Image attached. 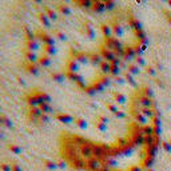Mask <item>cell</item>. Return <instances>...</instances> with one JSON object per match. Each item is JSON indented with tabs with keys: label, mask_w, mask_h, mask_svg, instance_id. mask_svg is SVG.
<instances>
[{
	"label": "cell",
	"mask_w": 171,
	"mask_h": 171,
	"mask_svg": "<svg viewBox=\"0 0 171 171\" xmlns=\"http://www.w3.org/2000/svg\"><path fill=\"white\" fill-rule=\"evenodd\" d=\"M84 91L87 92L88 95H95V94H96V90H95V88H94V86H91V84H90L88 87H86Z\"/></svg>",
	"instance_id": "obj_43"
},
{
	"label": "cell",
	"mask_w": 171,
	"mask_h": 171,
	"mask_svg": "<svg viewBox=\"0 0 171 171\" xmlns=\"http://www.w3.org/2000/svg\"><path fill=\"white\" fill-rule=\"evenodd\" d=\"M39 108L42 110V111H43V114H46V115H47V114H49V112L52 111V107H51V106H49V103H46V102L40 103Z\"/></svg>",
	"instance_id": "obj_27"
},
{
	"label": "cell",
	"mask_w": 171,
	"mask_h": 171,
	"mask_svg": "<svg viewBox=\"0 0 171 171\" xmlns=\"http://www.w3.org/2000/svg\"><path fill=\"white\" fill-rule=\"evenodd\" d=\"M124 78H126V82L127 83H130V84H132V86H137V83H135V80H134V75H131V74H126L124 75Z\"/></svg>",
	"instance_id": "obj_38"
},
{
	"label": "cell",
	"mask_w": 171,
	"mask_h": 171,
	"mask_svg": "<svg viewBox=\"0 0 171 171\" xmlns=\"http://www.w3.org/2000/svg\"><path fill=\"white\" fill-rule=\"evenodd\" d=\"M51 78L55 80V82L62 83V82H64V79L67 78V75L64 74V72H52L51 74Z\"/></svg>",
	"instance_id": "obj_18"
},
{
	"label": "cell",
	"mask_w": 171,
	"mask_h": 171,
	"mask_svg": "<svg viewBox=\"0 0 171 171\" xmlns=\"http://www.w3.org/2000/svg\"><path fill=\"white\" fill-rule=\"evenodd\" d=\"M102 168H103V164L96 158H91L90 160H87V170H90V171H100Z\"/></svg>",
	"instance_id": "obj_3"
},
{
	"label": "cell",
	"mask_w": 171,
	"mask_h": 171,
	"mask_svg": "<svg viewBox=\"0 0 171 171\" xmlns=\"http://www.w3.org/2000/svg\"><path fill=\"white\" fill-rule=\"evenodd\" d=\"M151 122H153V126H154V127H160V118L155 117V118L151 119Z\"/></svg>",
	"instance_id": "obj_48"
},
{
	"label": "cell",
	"mask_w": 171,
	"mask_h": 171,
	"mask_svg": "<svg viewBox=\"0 0 171 171\" xmlns=\"http://www.w3.org/2000/svg\"><path fill=\"white\" fill-rule=\"evenodd\" d=\"M26 58L28 60V63H35V64H38L39 62V56H38V54L36 52H31V51H26Z\"/></svg>",
	"instance_id": "obj_13"
},
{
	"label": "cell",
	"mask_w": 171,
	"mask_h": 171,
	"mask_svg": "<svg viewBox=\"0 0 171 171\" xmlns=\"http://www.w3.org/2000/svg\"><path fill=\"white\" fill-rule=\"evenodd\" d=\"M128 171H140V168H139V166H132V167L128 168Z\"/></svg>",
	"instance_id": "obj_55"
},
{
	"label": "cell",
	"mask_w": 171,
	"mask_h": 171,
	"mask_svg": "<svg viewBox=\"0 0 171 171\" xmlns=\"http://www.w3.org/2000/svg\"><path fill=\"white\" fill-rule=\"evenodd\" d=\"M147 171H154V170H153V168H148V170H147Z\"/></svg>",
	"instance_id": "obj_58"
},
{
	"label": "cell",
	"mask_w": 171,
	"mask_h": 171,
	"mask_svg": "<svg viewBox=\"0 0 171 171\" xmlns=\"http://www.w3.org/2000/svg\"><path fill=\"white\" fill-rule=\"evenodd\" d=\"M142 114L144 115L146 118H150V119H153L157 117V108H144L142 110Z\"/></svg>",
	"instance_id": "obj_17"
},
{
	"label": "cell",
	"mask_w": 171,
	"mask_h": 171,
	"mask_svg": "<svg viewBox=\"0 0 171 171\" xmlns=\"http://www.w3.org/2000/svg\"><path fill=\"white\" fill-rule=\"evenodd\" d=\"M100 70H102V74L103 75H107V74H111V63L106 62V60H103L102 64H100Z\"/></svg>",
	"instance_id": "obj_19"
},
{
	"label": "cell",
	"mask_w": 171,
	"mask_h": 171,
	"mask_svg": "<svg viewBox=\"0 0 171 171\" xmlns=\"http://www.w3.org/2000/svg\"><path fill=\"white\" fill-rule=\"evenodd\" d=\"M114 115H115V117H117V118H119V119H124L126 117H127V114H126L124 111H122V110H118V111L115 112Z\"/></svg>",
	"instance_id": "obj_45"
},
{
	"label": "cell",
	"mask_w": 171,
	"mask_h": 171,
	"mask_svg": "<svg viewBox=\"0 0 171 171\" xmlns=\"http://www.w3.org/2000/svg\"><path fill=\"white\" fill-rule=\"evenodd\" d=\"M35 35H36V40H38V42L44 43V46H54V44H55L54 38H52L49 34H47V32H44V31H40V29H38L36 34H35Z\"/></svg>",
	"instance_id": "obj_1"
},
{
	"label": "cell",
	"mask_w": 171,
	"mask_h": 171,
	"mask_svg": "<svg viewBox=\"0 0 171 171\" xmlns=\"http://www.w3.org/2000/svg\"><path fill=\"white\" fill-rule=\"evenodd\" d=\"M26 70L29 72V74H32V75H38L39 74V64H35V63H28L26 64Z\"/></svg>",
	"instance_id": "obj_16"
},
{
	"label": "cell",
	"mask_w": 171,
	"mask_h": 171,
	"mask_svg": "<svg viewBox=\"0 0 171 171\" xmlns=\"http://www.w3.org/2000/svg\"><path fill=\"white\" fill-rule=\"evenodd\" d=\"M28 111H29V118L32 119V122H35L36 118L40 119V117L43 115V111L39 107H28Z\"/></svg>",
	"instance_id": "obj_6"
},
{
	"label": "cell",
	"mask_w": 171,
	"mask_h": 171,
	"mask_svg": "<svg viewBox=\"0 0 171 171\" xmlns=\"http://www.w3.org/2000/svg\"><path fill=\"white\" fill-rule=\"evenodd\" d=\"M143 132H144V137H147V135H155V127L153 124L143 126Z\"/></svg>",
	"instance_id": "obj_26"
},
{
	"label": "cell",
	"mask_w": 171,
	"mask_h": 171,
	"mask_svg": "<svg viewBox=\"0 0 171 171\" xmlns=\"http://www.w3.org/2000/svg\"><path fill=\"white\" fill-rule=\"evenodd\" d=\"M162 147H163V150H164L166 153H171V144H170L168 140H163V142H162Z\"/></svg>",
	"instance_id": "obj_41"
},
{
	"label": "cell",
	"mask_w": 171,
	"mask_h": 171,
	"mask_svg": "<svg viewBox=\"0 0 171 171\" xmlns=\"http://www.w3.org/2000/svg\"><path fill=\"white\" fill-rule=\"evenodd\" d=\"M146 72L150 74L151 76H155V74H157V71H155V68L151 67V66H147V67H146Z\"/></svg>",
	"instance_id": "obj_47"
},
{
	"label": "cell",
	"mask_w": 171,
	"mask_h": 171,
	"mask_svg": "<svg viewBox=\"0 0 171 171\" xmlns=\"http://www.w3.org/2000/svg\"><path fill=\"white\" fill-rule=\"evenodd\" d=\"M39 20H40V22H42L46 27H49V26H51V20H49V18L47 16L46 12H40V13H39Z\"/></svg>",
	"instance_id": "obj_21"
},
{
	"label": "cell",
	"mask_w": 171,
	"mask_h": 171,
	"mask_svg": "<svg viewBox=\"0 0 171 171\" xmlns=\"http://www.w3.org/2000/svg\"><path fill=\"white\" fill-rule=\"evenodd\" d=\"M56 118L59 122H62L64 124H68V123H71V122H75V118L72 117V115H70V114H58Z\"/></svg>",
	"instance_id": "obj_5"
},
{
	"label": "cell",
	"mask_w": 171,
	"mask_h": 171,
	"mask_svg": "<svg viewBox=\"0 0 171 171\" xmlns=\"http://www.w3.org/2000/svg\"><path fill=\"white\" fill-rule=\"evenodd\" d=\"M96 120H99V122H102V123H104V124L108 123V118L104 117V115H98V117H96Z\"/></svg>",
	"instance_id": "obj_46"
},
{
	"label": "cell",
	"mask_w": 171,
	"mask_h": 171,
	"mask_svg": "<svg viewBox=\"0 0 171 171\" xmlns=\"http://www.w3.org/2000/svg\"><path fill=\"white\" fill-rule=\"evenodd\" d=\"M114 99H115V102H117L118 104H124L126 100H127L126 95L122 94V92H115V94H114Z\"/></svg>",
	"instance_id": "obj_20"
},
{
	"label": "cell",
	"mask_w": 171,
	"mask_h": 171,
	"mask_svg": "<svg viewBox=\"0 0 171 171\" xmlns=\"http://www.w3.org/2000/svg\"><path fill=\"white\" fill-rule=\"evenodd\" d=\"M83 28H84V31H86V34H87L88 38H91V39L95 38V29H94L92 24L90 23V22H87V20H86V22L83 23Z\"/></svg>",
	"instance_id": "obj_8"
},
{
	"label": "cell",
	"mask_w": 171,
	"mask_h": 171,
	"mask_svg": "<svg viewBox=\"0 0 171 171\" xmlns=\"http://www.w3.org/2000/svg\"><path fill=\"white\" fill-rule=\"evenodd\" d=\"M78 6L84 7V8H92V2L91 0H80V2H76Z\"/></svg>",
	"instance_id": "obj_31"
},
{
	"label": "cell",
	"mask_w": 171,
	"mask_h": 171,
	"mask_svg": "<svg viewBox=\"0 0 171 171\" xmlns=\"http://www.w3.org/2000/svg\"><path fill=\"white\" fill-rule=\"evenodd\" d=\"M131 139L135 144H144V135H134Z\"/></svg>",
	"instance_id": "obj_33"
},
{
	"label": "cell",
	"mask_w": 171,
	"mask_h": 171,
	"mask_svg": "<svg viewBox=\"0 0 171 171\" xmlns=\"http://www.w3.org/2000/svg\"><path fill=\"white\" fill-rule=\"evenodd\" d=\"M39 43L38 40H32V42H26V46H27V49L31 52H38L39 51Z\"/></svg>",
	"instance_id": "obj_14"
},
{
	"label": "cell",
	"mask_w": 171,
	"mask_h": 171,
	"mask_svg": "<svg viewBox=\"0 0 171 171\" xmlns=\"http://www.w3.org/2000/svg\"><path fill=\"white\" fill-rule=\"evenodd\" d=\"M66 166H67V163H66V160L64 159L58 160V168H66Z\"/></svg>",
	"instance_id": "obj_51"
},
{
	"label": "cell",
	"mask_w": 171,
	"mask_h": 171,
	"mask_svg": "<svg viewBox=\"0 0 171 171\" xmlns=\"http://www.w3.org/2000/svg\"><path fill=\"white\" fill-rule=\"evenodd\" d=\"M43 49H44V52H46V55H48V56L56 54V48H55V46H44Z\"/></svg>",
	"instance_id": "obj_30"
},
{
	"label": "cell",
	"mask_w": 171,
	"mask_h": 171,
	"mask_svg": "<svg viewBox=\"0 0 171 171\" xmlns=\"http://www.w3.org/2000/svg\"><path fill=\"white\" fill-rule=\"evenodd\" d=\"M58 9H59V11L60 12H62L63 15H71V9H70L67 6H66V4H59V6H58Z\"/></svg>",
	"instance_id": "obj_29"
},
{
	"label": "cell",
	"mask_w": 171,
	"mask_h": 171,
	"mask_svg": "<svg viewBox=\"0 0 171 171\" xmlns=\"http://www.w3.org/2000/svg\"><path fill=\"white\" fill-rule=\"evenodd\" d=\"M92 9H94L95 12H103V11H106L104 2H100V0H94V2H92Z\"/></svg>",
	"instance_id": "obj_10"
},
{
	"label": "cell",
	"mask_w": 171,
	"mask_h": 171,
	"mask_svg": "<svg viewBox=\"0 0 171 171\" xmlns=\"http://www.w3.org/2000/svg\"><path fill=\"white\" fill-rule=\"evenodd\" d=\"M38 64H40V66H44V67H48L49 64H51V56H48V55H46V54H42L39 56Z\"/></svg>",
	"instance_id": "obj_11"
},
{
	"label": "cell",
	"mask_w": 171,
	"mask_h": 171,
	"mask_svg": "<svg viewBox=\"0 0 171 171\" xmlns=\"http://www.w3.org/2000/svg\"><path fill=\"white\" fill-rule=\"evenodd\" d=\"M114 79H115V82L119 83V84H123V83H126V78H124V76H122V75H120V76H115Z\"/></svg>",
	"instance_id": "obj_49"
},
{
	"label": "cell",
	"mask_w": 171,
	"mask_h": 171,
	"mask_svg": "<svg viewBox=\"0 0 171 171\" xmlns=\"http://www.w3.org/2000/svg\"><path fill=\"white\" fill-rule=\"evenodd\" d=\"M8 148L11 150V151H12L13 154H20V153H22V148H20L19 146H16V144H9V146H8Z\"/></svg>",
	"instance_id": "obj_39"
},
{
	"label": "cell",
	"mask_w": 171,
	"mask_h": 171,
	"mask_svg": "<svg viewBox=\"0 0 171 171\" xmlns=\"http://www.w3.org/2000/svg\"><path fill=\"white\" fill-rule=\"evenodd\" d=\"M44 12L47 13V16L49 18V20H58V15H56V12H55L52 8L44 7Z\"/></svg>",
	"instance_id": "obj_23"
},
{
	"label": "cell",
	"mask_w": 171,
	"mask_h": 171,
	"mask_svg": "<svg viewBox=\"0 0 171 171\" xmlns=\"http://www.w3.org/2000/svg\"><path fill=\"white\" fill-rule=\"evenodd\" d=\"M102 32L104 35V38H112V34H114L112 27L110 26V24H107V23L102 24Z\"/></svg>",
	"instance_id": "obj_12"
},
{
	"label": "cell",
	"mask_w": 171,
	"mask_h": 171,
	"mask_svg": "<svg viewBox=\"0 0 171 171\" xmlns=\"http://www.w3.org/2000/svg\"><path fill=\"white\" fill-rule=\"evenodd\" d=\"M135 123H138L140 126H146V123H147V118L144 117L143 114H138V115H135Z\"/></svg>",
	"instance_id": "obj_25"
},
{
	"label": "cell",
	"mask_w": 171,
	"mask_h": 171,
	"mask_svg": "<svg viewBox=\"0 0 171 171\" xmlns=\"http://www.w3.org/2000/svg\"><path fill=\"white\" fill-rule=\"evenodd\" d=\"M168 6L171 7V0H168Z\"/></svg>",
	"instance_id": "obj_57"
},
{
	"label": "cell",
	"mask_w": 171,
	"mask_h": 171,
	"mask_svg": "<svg viewBox=\"0 0 171 171\" xmlns=\"http://www.w3.org/2000/svg\"><path fill=\"white\" fill-rule=\"evenodd\" d=\"M55 35H56V38H58L59 40H67L66 34L62 32V31H55Z\"/></svg>",
	"instance_id": "obj_44"
},
{
	"label": "cell",
	"mask_w": 171,
	"mask_h": 171,
	"mask_svg": "<svg viewBox=\"0 0 171 171\" xmlns=\"http://www.w3.org/2000/svg\"><path fill=\"white\" fill-rule=\"evenodd\" d=\"M40 120H42V122H48L49 117H48V115H46V114H43L42 117H40Z\"/></svg>",
	"instance_id": "obj_52"
},
{
	"label": "cell",
	"mask_w": 171,
	"mask_h": 171,
	"mask_svg": "<svg viewBox=\"0 0 171 171\" xmlns=\"http://www.w3.org/2000/svg\"><path fill=\"white\" fill-rule=\"evenodd\" d=\"M67 71L68 72H74V74H76L78 72V70H79V66H78V62L75 59H71V60H68V63H67Z\"/></svg>",
	"instance_id": "obj_9"
},
{
	"label": "cell",
	"mask_w": 171,
	"mask_h": 171,
	"mask_svg": "<svg viewBox=\"0 0 171 171\" xmlns=\"http://www.w3.org/2000/svg\"><path fill=\"white\" fill-rule=\"evenodd\" d=\"M2 170H3V171H12V164L2 163Z\"/></svg>",
	"instance_id": "obj_50"
},
{
	"label": "cell",
	"mask_w": 171,
	"mask_h": 171,
	"mask_svg": "<svg viewBox=\"0 0 171 171\" xmlns=\"http://www.w3.org/2000/svg\"><path fill=\"white\" fill-rule=\"evenodd\" d=\"M100 55H102V58H103V60H106V62H108V63H112L115 59H117L118 56H117V54H115L114 51H110V49H107L104 46L102 47V49H100Z\"/></svg>",
	"instance_id": "obj_2"
},
{
	"label": "cell",
	"mask_w": 171,
	"mask_h": 171,
	"mask_svg": "<svg viewBox=\"0 0 171 171\" xmlns=\"http://www.w3.org/2000/svg\"><path fill=\"white\" fill-rule=\"evenodd\" d=\"M120 67H118V66H114V64H111V74L110 75H112V76L115 78V76H120Z\"/></svg>",
	"instance_id": "obj_35"
},
{
	"label": "cell",
	"mask_w": 171,
	"mask_h": 171,
	"mask_svg": "<svg viewBox=\"0 0 171 171\" xmlns=\"http://www.w3.org/2000/svg\"><path fill=\"white\" fill-rule=\"evenodd\" d=\"M104 6H106V9L107 11H111V9H114L115 8V2H112V0H104Z\"/></svg>",
	"instance_id": "obj_36"
},
{
	"label": "cell",
	"mask_w": 171,
	"mask_h": 171,
	"mask_svg": "<svg viewBox=\"0 0 171 171\" xmlns=\"http://www.w3.org/2000/svg\"><path fill=\"white\" fill-rule=\"evenodd\" d=\"M75 60H76L78 63H86V62H88V60H90V54H88V52H82V51H79V54L76 55Z\"/></svg>",
	"instance_id": "obj_15"
},
{
	"label": "cell",
	"mask_w": 171,
	"mask_h": 171,
	"mask_svg": "<svg viewBox=\"0 0 171 171\" xmlns=\"http://www.w3.org/2000/svg\"><path fill=\"white\" fill-rule=\"evenodd\" d=\"M137 63H138V66L139 67H147V64H146V60L140 56V55H138L137 56Z\"/></svg>",
	"instance_id": "obj_42"
},
{
	"label": "cell",
	"mask_w": 171,
	"mask_h": 171,
	"mask_svg": "<svg viewBox=\"0 0 171 171\" xmlns=\"http://www.w3.org/2000/svg\"><path fill=\"white\" fill-rule=\"evenodd\" d=\"M168 142H170V144H171V139H170V140H168Z\"/></svg>",
	"instance_id": "obj_59"
},
{
	"label": "cell",
	"mask_w": 171,
	"mask_h": 171,
	"mask_svg": "<svg viewBox=\"0 0 171 171\" xmlns=\"http://www.w3.org/2000/svg\"><path fill=\"white\" fill-rule=\"evenodd\" d=\"M90 62L92 64L100 66L103 62V58H102V55H100V52H90Z\"/></svg>",
	"instance_id": "obj_7"
},
{
	"label": "cell",
	"mask_w": 171,
	"mask_h": 171,
	"mask_svg": "<svg viewBox=\"0 0 171 171\" xmlns=\"http://www.w3.org/2000/svg\"><path fill=\"white\" fill-rule=\"evenodd\" d=\"M75 124H76L79 128H82V130L87 128V120H86L84 118H80V117L75 118Z\"/></svg>",
	"instance_id": "obj_22"
},
{
	"label": "cell",
	"mask_w": 171,
	"mask_h": 171,
	"mask_svg": "<svg viewBox=\"0 0 171 171\" xmlns=\"http://www.w3.org/2000/svg\"><path fill=\"white\" fill-rule=\"evenodd\" d=\"M106 107H107V110H108V111H111L112 114H115V112H117L118 111V106L117 104H114V103H107V104H106Z\"/></svg>",
	"instance_id": "obj_37"
},
{
	"label": "cell",
	"mask_w": 171,
	"mask_h": 171,
	"mask_svg": "<svg viewBox=\"0 0 171 171\" xmlns=\"http://www.w3.org/2000/svg\"><path fill=\"white\" fill-rule=\"evenodd\" d=\"M43 163L49 170H56L58 168V162H54V160H51V159H44Z\"/></svg>",
	"instance_id": "obj_24"
},
{
	"label": "cell",
	"mask_w": 171,
	"mask_h": 171,
	"mask_svg": "<svg viewBox=\"0 0 171 171\" xmlns=\"http://www.w3.org/2000/svg\"><path fill=\"white\" fill-rule=\"evenodd\" d=\"M2 123H3V124H6L7 127H9V128H12V127H13V123H12L11 120H9L7 117H4V115L2 117Z\"/></svg>",
	"instance_id": "obj_40"
},
{
	"label": "cell",
	"mask_w": 171,
	"mask_h": 171,
	"mask_svg": "<svg viewBox=\"0 0 171 171\" xmlns=\"http://www.w3.org/2000/svg\"><path fill=\"white\" fill-rule=\"evenodd\" d=\"M160 132H162V128H160V127H155V137H159Z\"/></svg>",
	"instance_id": "obj_54"
},
{
	"label": "cell",
	"mask_w": 171,
	"mask_h": 171,
	"mask_svg": "<svg viewBox=\"0 0 171 171\" xmlns=\"http://www.w3.org/2000/svg\"><path fill=\"white\" fill-rule=\"evenodd\" d=\"M153 163H154V157H146L144 162H143V166H144V167L148 170V168H151Z\"/></svg>",
	"instance_id": "obj_34"
},
{
	"label": "cell",
	"mask_w": 171,
	"mask_h": 171,
	"mask_svg": "<svg viewBox=\"0 0 171 171\" xmlns=\"http://www.w3.org/2000/svg\"><path fill=\"white\" fill-rule=\"evenodd\" d=\"M94 126H95V128H98L99 131H106L107 130V124H104V123H102V122H99V120H95L94 122Z\"/></svg>",
	"instance_id": "obj_32"
},
{
	"label": "cell",
	"mask_w": 171,
	"mask_h": 171,
	"mask_svg": "<svg viewBox=\"0 0 171 171\" xmlns=\"http://www.w3.org/2000/svg\"><path fill=\"white\" fill-rule=\"evenodd\" d=\"M128 74H131V75H138L139 74V66L138 64H128Z\"/></svg>",
	"instance_id": "obj_28"
},
{
	"label": "cell",
	"mask_w": 171,
	"mask_h": 171,
	"mask_svg": "<svg viewBox=\"0 0 171 171\" xmlns=\"http://www.w3.org/2000/svg\"><path fill=\"white\" fill-rule=\"evenodd\" d=\"M26 100H27V103H28V107H36V106L39 107V106H40V100H39V98L35 94L27 95Z\"/></svg>",
	"instance_id": "obj_4"
},
{
	"label": "cell",
	"mask_w": 171,
	"mask_h": 171,
	"mask_svg": "<svg viewBox=\"0 0 171 171\" xmlns=\"http://www.w3.org/2000/svg\"><path fill=\"white\" fill-rule=\"evenodd\" d=\"M18 80H19V83H22V84H24V80H23V79H20V78H19Z\"/></svg>",
	"instance_id": "obj_56"
},
{
	"label": "cell",
	"mask_w": 171,
	"mask_h": 171,
	"mask_svg": "<svg viewBox=\"0 0 171 171\" xmlns=\"http://www.w3.org/2000/svg\"><path fill=\"white\" fill-rule=\"evenodd\" d=\"M12 171H23V170L20 168L19 164H15V163H13V164H12Z\"/></svg>",
	"instance_id": "obj_53"
}]
</instances>
